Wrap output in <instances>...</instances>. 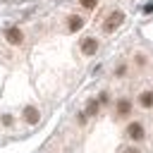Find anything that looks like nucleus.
Wrapping results in <instances>:
<instances>
[{
	"label": "nucleus",
	"mask_w": 153,
	"mask_h": 153,
	"mask_svg": "<svg viewBox=\"0 0 153 153\" xmlns=\"http://www.w3.org/2000/svg\"><path fill=\"white\" fill-rule=\"evenodd\" d=\"M122 22H124V14H122L120 10H115V12H112V14H110V17L103 22V31H105V33H112V31H115V29H117Z\"/></svg>",
	"instance_id": "obj_1"
},
{
	"label": "nucleus",
	"mask_w": 153,
	"mask_h": 153,
	"mask_svg": "<svg viewBox=\"0 0 153 153\" xmlns=\"http://www.w3.org/2000/svg\"><path fill=\"white\" fill-rule=\"evenodd\" d=\"M127 136H129L131 141H141V139L146 136V129H143V124H141V122H131V124L127 127Z\"/></svg>",
	"instance_id": "obj_2"
},
{
	"label": "nucleus",
	"mask_w": 153,
	"mask_h": 153,
	"mask_svg": "<svg viewBox=\"0 0 153 153\" xmlns=\"http://www.w3.org/2000/svg\"><path fill=\"white\" fill-rule=\"evenodd\" d=\"M5 38H7V43L19 45V43H24V31H22V29H17V26H10V29L5 31Z\"/></svg>",
	"instance_id": "obj_3"
},
{
	"label": "nucleus",
	"mask_w": 153,
	"mask_h": 153,
	"mask_svg": "<svg viewBox=\"0 0 153 153\" xmlns=\"http://www.w3.org/2000/svg\"><path fill=\"white\" fill-rule=\"evenodd\" d=\"M139 105L143 110H151L153 108V88H146V91L139 93Z\"/></svg>",
	"instance_id": "obj_4"
},
{
	"label": "nucleus",
	"mask_w": 153,
	"mask_h": 153,
	"mask_svg": "<svg viewBox=\"0 0 153 153\" xmlns=\"http://www.w3.org/2000/svg\"><path fill=\"white\" fill-rule=\"evenodd\" d=\"M79 48H81V53H84V55H93V53L98 50V41H96V38H84Z\"/></svg>",
	"instance_id": "obj_5"
},
{
	"label": "nucleus",
	"mask_w": 153,
	"mask_h": 153,
	"mask_svg": "<svg viewBox=\"0 0 153 153\" xmlns=\"http://www.w3.org/2000/svg\"><path fill=\"white\" fill-rule=\"evenodd\" d=\"M84 26V17H79V14H69V19H67V29L69 31H79Z\"/></svg>",
	"instance_id": "obj_6"
},
{
	"label": "nucleus",
	"mask_w": 153,
	"mask_h": 153,
	"mask_svg": "<svg viewBox=\"0 0 153 153\" xmlns=\"http://www.w3.org/2000/svg\"><path fill=\"white\" fill-rule=\"evenodd\" d=\"M24 120H26L29 124H36V122L41 120V112H38L36 108H31V105H29V108H24Z\"/></svg>",
	"instance_id": "obj_7"
},
{
	"label": "nucleus",
	"mask_w": 153,
	"mask_h": 153,
	"mask_svg": "<svg viewBox=\"0 0 153 153\" xmlns=\"http://www.w3.org/2000/svg\"><path fill=\"white\" fill-rule=\"evenodd\" d=\"M131 112V103L127 100V98H122L120 103H117V117H127Z\"/></svg>",
	"instance_id": "obj_8"
},
{
	"label": "nucleus",
	"mask_w": 153,
	"mask_h": 153,
	"mask_svg": "<svg viewBox=\"0 0 153 153\" xmlns=\"http://www.w3.org/2000/svg\"><path fill=\"white\" fill-rule=\"evenodd\" d=\"M79 2H81V7H86V10H93L98 0H79Z\"/></svg>",
	"instance_id": "obj_9"
},
{
	"label": "nucleus",
	"mask_w": 153,
	"mask_h": 153,
	"mask_svg": "<svg viewBox=\"0 0 153 153\" xmlns=\"http://www.w3.org/2000/svg\"><path fill=\"white\" fill-rule=\"evenodd\" d=\"M120 153H139V148H134V146H127V148H122Z\"/></svg>",
	"instance_id": "obj_10"
},
{
	"label": "nucleus",
	"mask_w": 153,
	"mask_h": 153,
	"mask_svg": "<svg viewBox=\"0 0 153 153\" xmlns=\"http://www.w3.org/2000/svg\"><path fill=\"white\" fill-rule=\"evenodd\" d=\"M2 124H7V127H10V124H12V117H10V115H2Z\"/></svg>",
	"instance_id": "obj_11"
}]
</instances>
